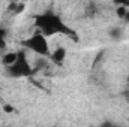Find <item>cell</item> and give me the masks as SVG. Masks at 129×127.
<instances>
[{
    "label": "cell",
    "mask_w": 129,
    "mask_h": 127,
    "mask_svg": "<svg viewBox=\"0 0 129 127\" xmlns=\"http://www.w3.org/2000/svg\"><path fill=\"white\" fill-rule=\"evenodd\" d=\"M32 73L33 69L24 51H18L17 60L9 66H6V75L9 78H29V76H32Z\"/></svg>",
    "instance_id": "2"
},
{
    "label": "cell",
    "mask_w": 129,
    "mask_h": 127,
    "mask_svg": "<svg viewBox=\"0 0 129 127\" xmlns=\"http://www.w3.org/2000/svg\"><path fill=\"white\" fill-rule=\"evenodd\" d=\"M113 3L116 6H125V8H129V0H113Z\"/></svg>",
    "instance_id": "8"
},
{
    "label": "cell",
    "mask_w": 129,
    "mask_h": 127,
    "mask_svg": "<svg viewBox=\"0 0 129 127\" xmlns=\"http://www.w3.org/2000/svg\"><path fill=\"white\" fill-rule=\"evenodd\" d=\"M8 11L12 14V15H20L21 12L26 11V2L23 0H18V2H12L8 8Z\"/></svg>",
    "instance_id": "5"
},
{
    "label": "cell",
    "mask_w": 129,
    "mask_h": 127,
    "mask_svg": "<svg viewBox=\"0 0 129 127\" xmlns=\"http://www.w3.org/2000/svg\"><path fill=\"white\" fill-rule=\"evenodd\" d=\"M111 36H114V37H119V36H120V30H119V29H114V30H111Z\"/></svg>",
    "instance_id": "9"
},
{
    "label": "cell",
    "mask_w": 129,
    "mask_h": 127,
    "mask_svg": "<svg viewBox=\"0 0 129 127\" xmlns=\"http://www.w3.org/2000/svg\"><path fill=\"white\" fill-rule=\"evenodd\" d=\"M23 2H26V3H27V2H33V0H23Z\"/></svg>",
    "instance_id": "10"
},
{
    "label": "cell",
    "mask_w": 129,
    "mask_h": 127,
    "mask_svg": "<svg viewBox=\"0 0 129 127\" xmlns=\"http://www.w3.org/2000/svg\"><path fill=\"white\" fill-rule=\"evenodd\" d=\"M35 26H36L38 32H41L44 36H47V37L54 36V34H66V36H69L72 39H77L75 32L69 26L64 24L63 20L57 14H54L51 11L44 12L41 15H36Z\"/></svg>",
    "instance_id": "1"
},
{
    "label": "cell",
    "mask_w": 129,
    "mask_h": 127,
    "mask_svg": "<svg viewBox=\"0 0 129 127\" xmlns=\"http://www.w3.org/2000/svg\"><path fill=\"white\" fill-rule=\"evenodd\" d=\"M50 58H51V61L54 64H60L64 61V58H66V49L64 48H62V46H59L57 49H54L53 51V54L50 55Z\"/></svg>",
    "instance_id": "4"
},
{
    "label": "cell",
    "mask_w": 129,
    "mask_h": 127,
    "mask_svg": "<svg viewBox=\"0 0 129 127\" xmlns=\"http://www.w3.org/2000/svg\"><path fill=\"white\" fill-rule=\"evenodd\" d=\"M17 55H18V52H8V54L3 55L2 63L5 64V66H9L11 63H14V61L17 60Z\"/></svg>",
    "instance_id": "6"
},
{
    "label": "cell",
    "mask_w": 129,
    "mask_h": 127,
    "mask_svg": "<svg viewBox=\"0 0 129 127\" xmlns=\"http://www.w3.org/2000/svg\"><path fill=\"white\" fill-rule=\"evenodd\" d=\"M6 36H8V30L0 29V49H5L6 46Z\"/></svg>",
    "instance_id": "7"
},
{
    "label": "cell",
    "mask_w": 129,
    "mask_h": 127,
    "mask_svg": "<svg viewBox=\"0 0 129 127\" xmlns=\"http://www.w3.org/2000/svg\"><path fill=\"white\" fill-rule=\"evenodd\" d=\"M23 46L30 49L32 52L41 55V57H45V55H50V46H48V40H47V36H44L41 32L32 34L30 37L24 39L23 42Z\"/></svg>",
    "instance_id": "3"
}]
</instances>
